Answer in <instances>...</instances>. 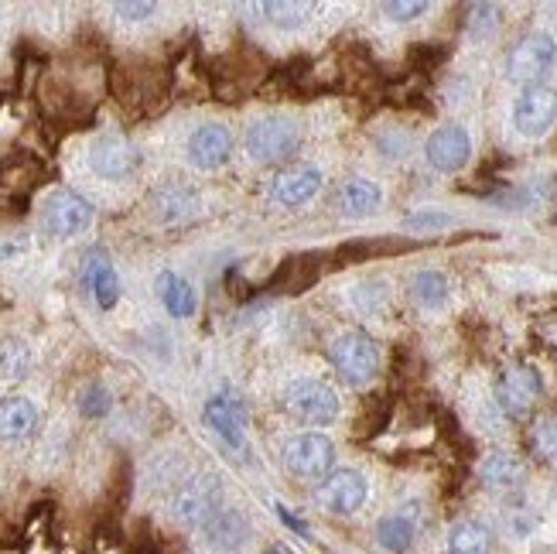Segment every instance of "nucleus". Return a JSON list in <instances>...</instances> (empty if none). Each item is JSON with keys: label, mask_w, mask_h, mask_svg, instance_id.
<instances>
[{"label": "nucleus", "mask_w": 557, "mask_h": 554, "mask_svg": "<svg viewBox=\"0 0 557 554\" xmlns=\"http://www.w3.org/2000/svg\"><path fill=\"white\" fill-rule=\"evenodd\" d=\"M79 411L86 418H103L110 411V394H107V387H100V383H89V387L83 391V397H79Z\"/></svg>", "instance_id": "c85d7f7f"}, {"label": "nucleus", "mask_w": 557, "mask_h": 554, "mask_svg": "<svg viewBox=\"0 0 557 554\" xmlns=\"http://www.w3.org/2000/svg\"><path fill=\"white\" fill-rule=\"evenodd\" d=\"M148 206H151V216L158 223H182L199 209V196L185 185H161L151 192Z\"/></svg>", "instance_id": "aec40b11"}, {"label": "nucleus", "mask_w": 557, "mask_h": 554, "mask_svg": "<svg viewBox=\"0 0 557 554\" xmlns=\"http://www.w3.org/2000/svg\"><path fill=\"white\" fill-rule=\"evenodd\" d=\"M206 424H209L230 448H247V439H244L247 415H244V404H239V397H233V394H215V397L206 404Z\"/></svg>", "instance_id": "dca6fc26"}, {"label": "nucleus", "mask_w": 557, "mask_h": 554, "mask_svg": "<svg viewBox=\"0 0 557 554\" xmlns=\"http://www.w3.org/2000/svg\"><path fill=\"white\" fill-rule=\"evenodd\" d=\"M223 507V479L215 472H196L175 487L168 510L182 527H202L215 510Z\"/></svg>", "instance_id": "f257e3e1"}, {"label": "nucleus", "mask_w": 557, "mask_h": 554, "mask_svg": "<svg viewBox=\"0 0 557 554\" xmlns=\"http://www.w3.org/2000/svg\"><path fill=\"white\" fill-rule=\"evenodd\" d=\"M479 479L493 493H513L523 487V466L506 452H490L479 466Z\"/></svg>", "instance_id": "412c9836"}, {"label": "nucleus", "mask_w": 557, "mask_h": 554, "mask_svg": "<svg viewBox=\"0 0 557 554\" xmlns=\"http://www.w3.org/2000/svg\"><path fill=\"white\" fill-rule=\"evenodd\" d=\"M541 397V373L530 367H510L503 370L496 380V404L503 407V415L523 418L534 401Z\"/></svg>", "instance_id": "ddd939ff"}, {"label": "nucleus", "mask_w": 557, "mask_h": 554, "mask_svg": "<svg viewBox=\"0 0 557 554\" xmlns=\"http://www.w3.org/2000/svg\"><path fill=\"white\" fill-rule=\"evenodd\" d=\"M247 155L257 164H277L287 161L290 155L298 151V127L290 124L287 116L271 113V116H260L247 127Z\"/></svg>", "instance_id": "20e7f679"}, {"label": "nucleus", "mask_w": 557, "mask_h": 554, "mask_svg": "<svg viewBox=\"0 0 557 554\" xmlns=\"http://www.w3.org/2000/svg\"><path fill=\"white\" fill-rule=\"evenodd\" d=\"M424 158L428 164L434 168V172H445V175H455L462 172V168L469 164L472 158V137L462 124H445L438 127L428 144H424Z\"/></svg>", "instance_id": "9b49d317"}, {"label": "nucleus", "mask_w": 557, "mask_h": 554, "mask_svg": "<svg viewBox=\"0 0 557 554\" xmlns=\"http://www.w3.org/2000/svg\"><path fill=\"white\" fill-rule=\"evenodd\" d=\"M554 65H557V41L547 32H530L506 56V79L523 86H541V79L550 76Z\"/></svg>", "instance_id": "7ed1b4c3"}, {"label": "nucleus", "mask_w": 557, "mask_h": 554, "mask_svg": "<svg viewBox=\"0 0 557 554\" xmlns=\"http://www.w3.org/2000/svg\"><path fill=\"white\" fill-rule=\"evenodd\" d=\"M35 364L32 346L17 340V335H4L0 340V380H24Z\"/></svg>", "instance_id": "a878e982"}, {"label": "nucleus", "mask_w": 557, "mask_h": 554, "mask_svg": "<svg viewBox=\"0 0 557 554\" xmlns=\"http://www.w3.org/2000/svg\"><path fill=\"white\" fill-rule=\"evenodd\" d=\"M199 531H202V541L209 551L236 554V551H244V544L250 541L253 527H250V517L239 507H220L199 527Z\"/></svg>", "instance_id": "f8f14e48"}, {"label": "nucleus", "mask_w": 557, "mask_h": 554, "mask_svg": "<svg viewBox=\"0 0 557 554\" xmlns=\"http://www.w3.org/2000/svg\"><path fill=\"white\" fill-rule=\"evenodd\" d=\"M158 298L168 308V316H175V319H191L199 308L196 287H191L182 274H172V271H164L158 278Z\"/></svg>", "instance_id": "5701e85b"}, {"label": "nucleus", "mask_w": 557, "mask_h": 554, "mask_svg": "<svg viewBox=\"0 0 557 554\" xmlns=\"http://www.w3.org/2000/svg\"><path fill=\"white\" fill-rule=\"evenodd\" d=\"M493 538L479 520H458L448 534V554H490Z\"/></svg>", "instance_id": "393cba45"}, {"label": "nucleus", "mask_w": 557, "mask_h": 554, "mask_svg": "<svg viewBox=\"0 0 557 554\" xmlns=\"http://www.w3.org/2000/svg\"><path fill=\"white\" fill-rule=\"evenodd\" d=\"M386 17H394V21H414L428 11L424 0H386V4L380 8Z\"/></svg>", "instance_id": "7c9ffc66"}, {"label": "nucleus", "mask_w": 557, "mask_h": 554, "mask_svg": "<svg viewBox=\"0 0 557 554\" xmlns=\"http://www.w3.org/2000/svg\"><path fill=\"white\" fill-rule=\"evenodd\" d=\"M414 298L424 308H442L448 301V281H445V274H438V271H421L414 278Z\"/></svg>", "instance_id": "cd10ccee"}, {"label": "nucleus", "mask_w": 557, "mask_h": 554, "mask_svg": "<svg viewBox=\"0 0 557 554\" xmlns=\"http://www.w3.org/2000/svg\"><path fill=\"white\" fill-rule=\"evenodd\" d=\"M335 463V445L329 435L305 431L284 445V469L298 479H325Z\"/></svg>", "instance_id": "0eeeda50"}, {"label": "nucleus", "mask_w": 557, "mask_h": 554, "mask_svg": "<svg viewBox=\"0 0 557 554\" xmlns=\"http://www.w3.org/2000/svg\"><path fill=\"white\" fill-rule=\"evenodd\" d=\"M263 554H281V551H263Z\"/></svg>", "instance_id": "72a5a7b5"}, {"label": "nucleus", "mask_w": 557, "mask_h": 554, "mask_svg": "<svg viewBox=\"0 0 557 554\" xmlns=\"http://www.w3.org/2000/svg\"><path fill=\"white\" fill-rule=\"evenodd\" d=\"M383 202V188L373 182V178H362V175H352L338 185V196H335V209L349 216V220H362V216L376 212Z\"/></svg>", "instance_id": "f3484780"}, {"label": "nucleus", "mask_w": 557, "mask_h": 554, "mask_svg": "<svg viewBox=\"0 0 557 554\" xmlns=\"http://www.w3.org/2000/svg\"><path fill=\"white\" fill-rule=\"evenodd\" d=\"M38 424V411L28 397H0V442L28 439Z\"/></svg>", "instance_id": "4be33fe9"}, {"label": "nucleus", "mask_w": 557, "mask_h": 554, "mask_svg": "<svg viewBox=\"0 0 557 554\" xmlns=\"http://www.w3.org/2000/svg\"><path fill=\"white\" fill-rule=\"evenodd\" d=\"M113 11L124 17V21H144V17H151L154 11H158V4H148V0H144V4H124V0H120V4H113Z\"/></svg>", "instance_id": "2f4dec72"}, {"label": "nucleus", "mask_w": 557, "mask_h": 554, "mask_svg": "<svg viewBox=\"0 0 557 554\" xmlns=\"http://www.w3.org/2000/svg\"><path fill=\"white\" fill-rule=\"evenodd\" d=\"M89 168L107 182H120L140 168V148L124 134H100L89 144Z\"/></svg>", "instance_id": "6e6552de"}, {"label": "nucleus", "mask_w": 557, "mask_h": 554, "mask_svg": "<svg viewBox=\"0 0 557 554\" xmlns=\"http://www.w3.org/2000/svg\"><path fill=\"white\" fill-rule=\"evenodd\" d=\"M530 452L534 459L557 466V415H541L530 428Z\"/></svg>", "instance_id": "bb28decb"}, {"label": "nucleus", "mask_w": 557, "mask_h": 554, "mask_svg": "<svg viewBox=\"0 0 557 554\" xmlns=\"http://www.w3.org/2000/svg\"><path fill=\"white\" fill-rule=\"evenodd\" d=\"M185 151L199 172H215V168H223L233 155V134L223 124H202L191 131Z\"/></svg>", "instance_id": "4468645a"}, {"label": "nucleus", "mask_w": 557, "mask_h": 554, "mask_svg": "<svg viewBox=\"0 0 557 554\" xmlns=\"http://www.w3.org/2000/svg\"><path fill=\"white\" fill-rule=\"evenodd\" d=\"M496 24H499V11L490 8V4H479L472 8V17H469V35L479 41V38H490L496 32Z\"/></svg>", "instance_id": "c756f323"}, {"label": "nucleus", "mask_w": 557, "mask_h": 554, "mask_svg": "<svg viewBox=\"0 0 557 554\" xmlns=\"http://www.w3.org/2000/svg\"><path fill=\"white\" fill-rule=\"evenodd\" d=\"M418 524H421V507L418 503H404L394 514H386L376 527V541L386 551H407L418 538Z\"/></svg>", "instance_id": "6ab92c4d"}, {"label": "nucleus", "mask_w": 557, "mask_h": 554, "mask_svg": "<svg viewBox=\"0 0 557 554\" xmlns=\"http://www.w3.org/2000/svg\"><path fill=\"white\" fill-rule=\"evenodd\" d=\"M329 359L335 373L343 377L352 387H362V383H370L380 370V346L370 340L367 332L359 329H349L343 335H335L332 346H329Z\"/></svg>", "instance_id": "f03ea898"}, {"label": "nucleus", "mask_w": 557, "mask_h": 554, "mask_svg": "<svg viewBox=\"0 0 557 554\" xmlns=\"http://www.w3.org/2000/svg\"><path fill=\"white\" fill-rule=\"evenodd\" d=\"M257 11L263 14V21L271 24V28H277V32H295V28H301V24L319 11L314 4H301V0H268V4H257Z\"/></svg>", "instance_id": "b1692460"}, {"label": "nucleus", "mask_w": 557, "mask_h": 554, "mask_svg": "<svg viewBox=\"0 0 557 554\" xmlns=\"http://www.w3.org/2000/svg\"><path fill=\"white\" fill-rule=\"evenodd\" d=\"M83 281H86V287L92 292V298H96V305H100V308H113L116 305V298H120V278H116L113 263H110V257L103 250H89L83 257Z\"/></svg>", "instance_id": "a211bd4d"}, {"label": "nucleus", "mask_w": 557, "mask_h": 554, "mask_svg": "<svg viewBox=\"0 0 557 554\" xmlns=\"http://www.w3.org/2000/svg\"><path fill=\"white\" fill-rule=\"evenodd\" d=\"M89 223H92V202L72 188L52 192L41 206V230L55 239L79 236L83 230H89Z\"/></svg>", "instance_id": "423d86ee"}, {"label": "nucleus", "mask_w": 557, "mask_h": 554, "mask_svg": "<svg viewBox=\"0 0 557 554\" xmlns=\"http://www.w3.org/2000/svg\"><path fill=\"white\" fill-rule=\"evenodd\" d=\"M284 411L305 424L325 428L338 418V394L322 380H290L284 387Z\"/></svg>", "instance_id": "39448f33"}, {"label": "nucleus", "mask_w": 557, "mask_h": 554, "mask_svg": "<svg viewBox=\"0 0 557 554\" xmlns=\"http://www.w3.org/2000/svg\"><path fill=\"white\" fill-rule=\"evenodd\" d=\"M322 188V172L314 164H290L274 178L271 185V199L284 209H298L311 202Z\"/></svg>", "instance_id": "2eb2a0df"}, {"label": "nucleus", "mask_w": 557, "mask_h": 554, "mask_svg": "<svg viewBox=\"0 0 557 554\" xmlns=\"http://www.w3.org/2000/svg\"><path fill=\"white\" fill-rule=\"evenodd\" d=\"M557 124V89L550 86H523L513 103V127L523 137H544Z\"/></svg>", "instance_id": "1a4fd4ad"}, {"label": "nucleus", "mask_w": 557, "mask_h": 554, "mask_svg": "<svg viewBox=\"0 0 557 554\" xmlns=\"http://www.w3.org/2000/svg\"><path fill=\"white\" fill-rule=\"evenodd\" d=\"M367 496H370L367 476L356 469H335L314 490V503L329 514H356L367 503Z\"/></svg>", "instance_id": "9d476101"}, {"label": "nucleus", "mask_w": 557, "mask_h": 554, "mask_svg": "<svg viewBox=\"0 0 557 554\" xmlns=\"http://www.w3.org/2000/svg\"><path fill=\"white\" fill-rule=\"evenodd\" d=\"M448 216H414V220H407V226H445Z\"/></svg>", "instance_id": "473e14b6"}]
</instances>
